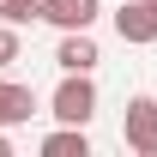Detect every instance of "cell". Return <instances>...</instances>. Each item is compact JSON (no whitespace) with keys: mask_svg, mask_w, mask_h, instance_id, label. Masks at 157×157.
<instances>
[{"mask_svg":"<svg viewBox=\"0 0 157 157\" xmlns=\"http://www.w3.org/2000/svg\"><path fill=\"white\" fill-rule=\"evenodd\" d=\"M97 42H91V30H60V48H55V67L60 73H91L97 67Z\"/></svg>","mask_w":157,"mask_h":157,"instance_id":"obj_5","label":"cell"},{"mask_svg":"<svg viewBox=\"0 0 157 157\" xmlns=\"http://www.w3.org/2000/svg\"><path fill=\"white\" fill-rule=\"evenodd\" d=\"M0 157H12V139H6V127H0Z\"/></svg>","mask_w":157,"mask_h":157,"instance_id":"obj_10","label":"cell"},{"mask_svg":"<svg viewBox=\"0 0 157 157\" xmlns=\"http://www.w3.org/2000/svg\"><path fill=\"white\" fill-rule=\"evenodd\" d=\"M18 60V24H0V73Z\"/></svg>","mask_w":157,"mask_h":157,"instance_id":"obj_9","label":"cell"},{"mask_svg":"<svg viewBox=\"0 0 157 157\" xmlns=\"http://www.w3.org/2000/svg\"><path fill=\"white\" fill-rule=\"evenodd\" d=\"M121 139H127V151L157 157V97H127V115H121Z\"/></svg>","mask_w":157,"mask_h":157,"instance_id":"obj_2","label":"cell"},{"mask_svg":"<svg viewBox=\"0 0 157 157\" xmlns=\"http://www.w3.org/2000/svg\"><path fill=\"white\" fill-rule=\"evenodd\" d=\"M91 115H97V85H91V73H67V78L55 85V121L85 127Z\"/></svg>","mask_w":157,"mask_h":157,"instance_id":"obj_1","label":"cell"},{"mask_svg":"<svg viewBox=\"0 0 157 157\" xmlns=\"http://www.w3.org/2000/svg\"><path fill=\"white\" fill-rule=\"evenodd\" d=\"M115 36L133 42V48L157 42V0H121L115 6Z\"/></svg>","mask_w":157,"mask_h":157,"instance_id":"obj_3","label":"cell"},{"mask_svg":"<svg viewBox=\"0 0 157 157\" xmlns=\"http://www.w3.org/2000/svg\"><path fill=\"white\" fill-rule=\"evenodd\" d=\"M42 157H91V139H85V127H67V121H60L55 133L42 139Z\"/></svg>","mask_w":157,"mask_h":157,"instance_id":"obj_7","label":"cell"},{"mask_svg":"<svg viewBox=\"0 0 157 157\" xmlns=\"http://www.w3.org/2000/svg\"><path fill=\"white\" fill-rule=\"evenodd\" d=\"M103 12V0H42V18L55 30H91Z\"/></svg>","mask_w":157,"mask_h":157,"instance_id":"obj_4","label":"cell"},{"mask_svg":"<svg viewBox=\"0 0 157 157\" xmlns=\"http://www.w3.org/2000/svg\"><path fill=\"white\" fill-rule=\"evenodd\" d=\"M42 18V0H0V24H36Z\"/></svg>","mask_w":157,"mask_h":157,"instance_id":"obj_8","label":"cell"},{"mask_svg":"<svg viewBox=\"0 0 157 157\" xmlns=\"http://www.w3.org/2000/svg\"><path fill=\"white\" fill-rule=\"evenodd\" d=\"M30 115H36V91H30V85H12V78H0V127H24Z\"/></svg>","mask_w":157,"mask_h":157,"instance_id":"obj_6","label":"cell"}]
</instances>
